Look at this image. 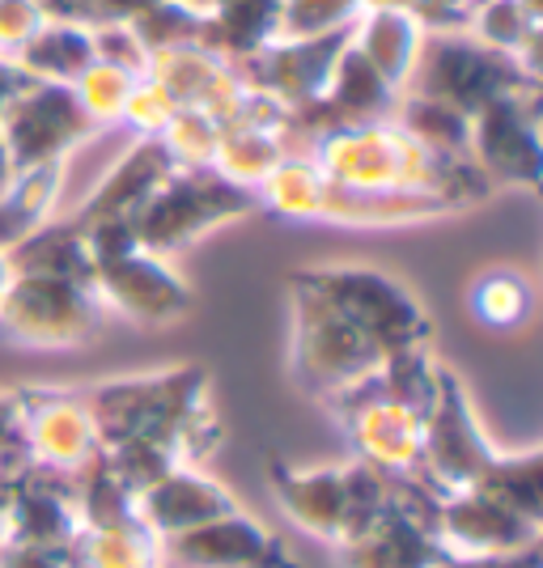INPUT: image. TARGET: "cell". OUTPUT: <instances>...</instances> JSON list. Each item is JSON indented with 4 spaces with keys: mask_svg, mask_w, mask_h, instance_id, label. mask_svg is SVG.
Listing matches in <instances>:
<instances>
[{
    "mask_svg": "<svg viewBox=\"0 0 543 568\" xmlns=\"http://www.w3.org/2000/svg\"><path fill=\"white\" fill-rule=\"evenodd\" d=\"M81 395L94 416L102 450L119 442H158L174 450L179 463L200 467L221 437L209 403V374L200 365L123 374L81 386Z\"/></svg>",
    "mask_w": 543,
    "mask_h": 568,
    "instance_id": "obj_1",
    "label": "cell"
},
{
    "mask_svg": "<svg viewBox=\"0 0 543 568\" xmlns=\"http://www.w3.org/2000/svg\"><path fill=\"white\" fill-rule=\"evenodd\" d=\"M382 361L386 356L374 348V339L356 332L302 272L289 276V374L298 390L328 403L370 378Z\"/></svg>",
    "mask_w": 543,
    "mask_h": 568,
    "instance_id": "obj_2",
    "label": "cell"
},
{
    "mask_svg": "<svg viewBox=\"0 0 543 568\" xmlns=\"http://www.w3.org/2000/svg\"><path fill=\"white\" fill-rule=\"evenodd\" d=\"M260 209L255 191L234 187L230 179H221L217 170H170L165 183L137 213V246L153 251L162 260H174L191 251L200 237H209L213 230L242 221Z\"/></svg>",
    "mask_w": 543,
    "mask_h": 568,
    "instance_id": "obj_3",
    "label": "cell"
},
{
    "mask_svg": "<svg viewBox=\"0 0 543 568\" xmlns=\"http://www.w3.org/2000/svg\"><path fill=\"white\" fill-rule=\"evenodd\" d=\"M302 276L353 323L356 332L370 335L382 356L429 348L425 306L391 272L370 267V263H319V267H302Z\"/></svg>",
    "mask_w": 543,
    "mask_h": 568,
    "instance_id": "obj_4",
    "label": "cell"
},
{
    "mask_svg": "<svg viewBox=\"0 0 543 568\" xmlns=\"http://www.w3.org/2000/svg\"><path fill=\"white\" fill-rule=\"evenodd\" d=\"M535 85L540 77L522 69L514 55L484 48L463 30V34H425V48L416 55V69L408 77L403 94L446 102L472 119L496 98L535 90Z\"/></svg>",
    "mask_w": 543,
    "mask_h": 568,
    "instance_id": "obj_5",
    "label": "cell"
},
{
    "mask_svg": "<svg viewBox=\"0 0 543 568\" xmlns=\"http://www.w3.org/2000/svg\"><path fill=\"white\" fill-rule=\"evenodd\" d=\"M107 323L90 281L30 276L18 272L9 297L0 302V335L34 353H69L94 344Z\"/></svg>",
    "mask_w": 543,
    "mask_h": 568,
    "instance_id": "obj_6",
    "label": "cell"
},
{
    "mask_svg": "<svg viewBox=\"0 0 543 568\" xmlns=\"http://www.w3.org/2000/svg\"><path fill=\"white\" fill-rule=\"evenodd\" d=\"M501 450L484 433L472 407V395L463 378L442 365L438 369V395L425 412V450H421V484L433 497H454L480 488V479L493 471Z\"/></svg>",
    "mask_w": 543,
    "mask_h": 568,
    "instance_id": "obj_7",
    "label": "cell"
},
{
    "mask_svg": "<svg viewBox=\"0 0 543 568\" xmlns=\"http://www.w3.org/2000/svg\"><path fill=\"white\" fill-rule=\"evenodd\" d=\"M331 416L349 433L353 458L391 475V479H416L421 475V450H425V412L391 399L379 386V369L356 386L328 399Z\"/></svg>",
    "mask_w": 543,
    "mask_h": 568,
    "instance_id": "obj_8",
    "label": "cell"
},
{
    "mask_svg": "<svg viewBox=\"0 0 543 568\" xmlns=\"http://www.w3.org/2000/svg\"><path fill=\"white\" fill-rule=\"evenodd\" d=\"M90 288H94L98 306L107 310V318H123L144 332L174 327L195 306V293L174 267V260H162L141 246L98 260L90 272Z\"/></svg>",
    "mask_w": 543,
    "mask_h": 568,
    "instance_id": "obj_9",
    "label": "cell"
},
{
    "mask_svg": "<svg viewBox=\"0 0 543 568\" xmlns=\"http://www.w3.org/2000/svg\"><path fill=\"white\" fill-rule=\"evenodd\" d=\"M0 136L9 144L18 170H39L77 158L102 132L86 119L72 85H51V81L26 77V85L0 115Z\"/></svg>",
    "mask_w": 543,
    "mask_h": 568,
    "instance_id": "obj_10",
    "label": "cell"
},
{
    "mask_svg": "<svg viewBox=\"0 0 543 568\" xmlns=\"http://www.w3.org/2000/svg\"><path fill=\"white\" fill-rule=\"evenodd\" d=\"M467 158L496 187L535 191L543 179V141H540V85L519 90L489 102L472 115Z\"/></svg>",
    "mask_w": 543,
    "mask_h": 568,
    "instance_id": "obj_11",
    "label": "cell"
},
{
    "mask_svg": "<svg viewBox=\"0 0 543 568\" xmlns=\"http://www.w3.org/2000/svg\"><path fill=\"white\" fill-rule=\"evenodd\" d=\"M438 497L421 479H395V500L370 530L335 547L340 568H442L450 560L433 535Z\"/></svg>",
    "mask_w": 543,
    "mask_h": 568,
    "instance_id": "obj_12",
    "label": "cell"
},
{
    "mask_svg": "<svg viewBox=\"0 0 543 568\" xmlns=\"http://www.w3.org/2000/svg\"><path fill=\"white\" fill-rule=\"evenodd\" d=\"M22 446L26 467L51 475H77L90 458L102 454L94 416L81 390H22Z\"/></svg>",
    "mask_w": 543,
    "mask_h": 568,
    "instance_id": "obj_13",
    "label": "cell"
},
{
    "mask_svg": "<svg viewBox=\"0 0 543 568\" xmlns=\"http://www.w3.org/2000/svg\"><path fill=\"white\" fill-rule=\"evenodd\" d=\"M344 43H349V30L319 34V39H276L263 51H255L251 60H242L238 72H242L247 90L272 98L276 106L293 115V111H306L328 94Z\"/></svg>",
    "mask_w": 543,
    "mask_h": 568,
    "instance_id": "obj_14",
    "label": "cell"
},
{
    "mask_svg": "<svg viewBox=\"0 0 543 568\" xmlns=\"http://www.w3.org/2000/svg\"><path fill=\"white\" fill-rule=\"evenodd\" d=\"M158 568H298L289 547L251 518L247 509H230L221 518L183 530L174 539H158Z\"/></svg>",
    "mask_w": 543,
    "mask_h": 568,
    "instance_id": "obj_15",
    "label": "cell"
},
{
    "mask_svg": "<svg viewBox=\"0 0 543 568\" xmlns=\"http://www.w3.org/2000/svg\"><path fill=\"white\" fill-rule=\"evenodd\" d=\"M433 535L450 560H484V556H514L526 547H540L543 526L519 518L480 488L438 497L433 505Z\"/></svg>",
    "mask_w": 543,
    "mask_h": 568,
    "instance_id": "obj_16",
    "label": "cell"
},
{
    "mask_svg": "<svg viewBox=\"0 0 543 568\" xmlns=\"http://www.w3.org/2000/svg\"><path fill=\"white\" fill-rule=\"evenodd\" d=\"M170 170H174V162L165 158L162 144L153 136H132L123 144V153L107 166V174L86 191V200L72 209L69 221L77 230H102V225H128L132 230L137 213L149 204V195L162 187Z\"/></svg>",
    "mask_w": 543,
    "mask_h": 568,
    "instance_id": "obj_17",
    "label": "cell"
},
{
    "mask_svg": "<svg viewBox=\"0 0 543 568\" xmlns=\"http://www.w3.org/2000/svg\"><path fill=\"white\" fill-rule=\"evenodd\" d=\"M0 521H4V544L43 547V551L69 556L81 535L69 475L34 471V467L4 475V518Z\"/></svg>",
    "mask_w": 543,
    "mask_h": 568,
    "instance_id": "obj_18",
    "label": "cell"
},
{
    "mask_svg": "<svg viewBox=\"0 0 543 568\" xmlns=\"http://www.w3.org/2000/svg\"><path fill=\"white\" fill-rule=\"evenodd\" d=\"M144 77H153L165 94L174 98V106H191L213 119L234 115L247 98V81L238 64H230L221 51L209 43H188V48H165L149 55Z\"/></svg>",
    "mask_w": 543,
    "mask_h": 568,
    "instance_id": "obj_19",
    "label": "cell"
},
{
    "mask_svg": "<svg viewBox=\"0 0 543 568\" xmlns=\"http://www.w3.org/2000/svg\"><path fill=\"white\" fill-rule=\"evenodd\" d=\"M268 484L276 509L293 521L302 535L319 544L335 547L344 539V518H349V475L344 463H319V467H298V463H268Z\"/></svg>",
    "mask_w": 543,
    "mask_h": 568,
    "instance_id": "obj_20",
    "label": "cell"
},
{
    "mask_svg": "<svg viewBox=\"0 0 543 568\" xmlns=\"http://www.w3.org/2000/svg\"><path fill=\"white\" fill-rule=\"evenodd\" d=\"M230 509H238L234 493L204 467H191V463L170 467L158 484H149L137 497V518L144 521V530L153 539H174V535L195 530Z\"/></svg>",
    "mask_w": 543,
    "mask_h": 568,
    "instance_id": "obj_21",
    "label": "cell"
},
{
    "mask_svg": "<svg viewBox=\"0 0 543 568\" xmlns=\"http://www.w3.org/2000/svg\"><path fill=\"white\" fill-rule=\"evenodd\" d=\"M349 48L403 94L408 77L416 69V55L425 48V26L400 9H370L349 30Z\"/></svg>",
    "mask_w": 543,
    "mask_h": 568,
    "instance_id": "obj_22",
    "label": "cell"
},
{
    "mask_svg": "<svg viewBox=\"0 0 543 568\" xmlns=\"http://www.w3.org/2000/svg\"><path fill=\"white\" fill-rule=\"evenodd\" d=\"M450 209L433 195H412V191H349L335 187L328 179V200H323V225H344V230H400V225H421L433 216H446Z\"/></svg>",
    "mask_w": 543,
    "mask_h": 568,
    "instance_id": "obj_23",
    "label": "cell"
},
{
    "mask_svg": "<svg viewBox=\"0 0 543 568\" xmlns=\"http://www.w3.org/2000/svg\"><path fill=\"white\" fill-rule=\"evenodd\" d=\"M281 39V0H209L204 43L230 64L251 60L255 51Z\"/></svg>",
    "mask_w": 543,
    "mask_h": 568,
    "instance_id": "obj_24",
    "label": "cell"
},
{
    "mask_svg": "<svg viewBox=\"0 0 543 568\" xmlns=\"http://www.w3.org/2000/svg\"><path fill=\"white\" fill-rule=\"evenodd\" d=\"M94 30L69 18H43L34 39L18 51V69L30 81H51V85H72L81 72L94 64Z\"/></svg>",
    "mask_w": 543,
    "mask_h": 568,
    "instance_id": "obj_25",
    "label": "cell"
},
{
    "mask_svg": "<svg viewBox=\"0 0 543 568\" xmlns=\"http://www.w3.org/2000/svg\"><path fill=\"white\" fill-rule=\"evenodd\" d=\"M289 153L284 128L272 123H251V119H225L221 123V141H217L213 170L221 179H230L234 187L255 191L281 166V158Z\"/></svg>",
    "mask_w": 543,
    "mask_h": 568,
    "instance_id": "obj_26",
    "label": "cell"
},
{
    "mask_svg": "<svg viewBox=\"0 0 543 568\" xmlns=\"http://www.w3.org/2000/svg\"><path fill=\"white\" fill-rule=\"evenodd\" d=\"M64 170H69V162L22 170V174L13 179V187L0 195V251H13V246L26 242L39 225H48L51 216H60Z\"/></svg>",
    "mask_w": 543,
    "mask_h": 568,
    "instance_id": "obj_27",
    "label": "cell"
},
{
    "mask_svg": "<svg viewBox=\"0 0 543 568\" xmlns=\"http://www.w3.org/2000/svg\"><path fill=\"white\" fill-rule=\"evenodd\" d=\"M475 43L514 55L522 69L540 77V4L535 0H480L467 26Z\"/></svg>",
    "mask_w": 543,
    "mask_h": 568,
    "instance_id": "obj_28",
    "label": "cell"
},
{
    "mask_svg": "<svg viewBox=\"0 0 543 568\" xmlns=\"http://www.w3.org/2000/svg\"><path fill=\"white\" fill-rule=\"evenodd\" d=\"M9 260H13V272H30V276L90 281V272H94L86 234L72 225L69 216H51L48 225H39L26 242H18L9 251Z\"/></svg>",
    "mask_w": 543,
    "mask_h": 568,
    "instance_id": "obj_29",
    "label": "cell"
},
{
    "mask_svg": "<svg viewBox=\"0 0 543 568\" xmlns=\"http://www.w3.org/2000/svg\"><path fill=\"white\" fill-rule=\"evenodd\" d=\"M328 200V174L310 153H284L281 166L255 187V204L284 221H319Z\"/></svg>",
    "mask_w": 543,
    "mask_h": 568,
    "instance_id": "obj_30",
    "label": "cell"
},
{
    "mask_svg": "<svg viewBox=\"0 0 543 568\" xmlns=\"http://www.w3.org/2000/svg\"><path fill=\"white\" fill-rule=\"evenodd\" d=\"M467 310L489 332H519L535 314V284L519 267H489L467 288Z\"/></svg>",
    "mask_w": 543,
    "mask_h": 568,
    "instance_id": "obj_31",
    "label": "cell"
},
{
    "mask_svg": "<svg viewBox=\"0 0 543 568\" xmlns=\"http://www.w3.org/2000/svg\"><path fill=\"white\" fill-rule=\"evenodd\" d=\"M69 493L81 530H111V526L137 521V497L119 484V475L107 467L102 454L90 458L77 475H69Z\"/></svg>",
    "mask_w": 543,
    "mask_h": 568,
    "instance_id": "obj_32",
    "label": "cell"
},
{
    "mask_svg": "<svg viewBox=\"0 0 543 568\" xmlns=\"http://www.w3.org/2000/svg\"><path fill=\"white\" fill-rule=\"evenodd\" d=\"M480 493L501 500L519 518L543 526V454L531 450H501L493 471L480 479Z\"/></svg>",
    "mask_w": 543,
    "mask_h": 568,
    "instance_id": "obj_33",
    "label": "cell"
},
{
    "mask_svg": "<svg viewBox=\"0 0 543 568\" xmlns=\"http://www.w3.org/2000/svg\"><path fill=\"white\" fill-rule=\"evenodd\" d=\"M69 560L77 568H158V539L141 518L111 530H81Z\"/></svg>",
    "mask_w": 543,
    "mask_h": 568,
    "instance_id": "obj_34",
    "label": "cell"
},
{
    "mask_svg": "<svg viewBox=\"0 0 543 568\" xmlns=\"http://www.w3.org/2000/svg\"><path fill=\"white\" fill-rule=\"evenodd\" d=\"M395 123L412 141H421L433 153H446V158H467V141H472V119L463 111H454L446 102H429L416 94H400L395 106Z\"/></svg>",
    "mask_w": 543,
    "mask_h": 568,
    "instance_id": "obj_35",
    "label": "cell"
},
{
    "mask_svg": "<svg viewBox=\"0 0 543 568\" xmlns=\"http://www.w3.org/2000/svg\"><path fill=\"white\" fill-rule=\"evenodd\" d=\"M132 85H137V72L115 69L107 60H94L90 69L72 81V94L81 102L86 119L94 123L98 132H115L123 123V106L132 98Z\"/></svg>",
    "mask_w": 543,
    "mask_h": 568,
    "instance_id": "obj_36",
    "label": "cell"
},
{
    "mask_svg": "<svg viewBox=\"0 0 543 568\" xmlns=\"http://www.w3.org/2000/svg\"><path fill=\"white\" fill-rule=\"evenodd\" d=\"M153 141L162 144L165 158L179 170H213L217 141H221V119L204 115V111H191V106H179Z\"/></svg>",
    "mask_w": 543,
    "mask_h": 568,
    "instance_id": "obj_37",
    "label": "cell"
},
{
    "mask_svg": "<svg viewBox=\"0 0 543 568\" xmlns=\"http://www.w3.org/2000/svg\"><path fill=\"white\" fill-rule=\"evenodd\" d=\"M132 34L141 39V48L153 51L165 48H188V43H204V13L191 9L183 0H153L132 18Z\"/></svg>",
    "mask_w": 543,
    "mask_h": 568,
    "instance_id": "obj_38",
    "label": "cell"
},
{
    "mask_svg": "<svg viewBox=\"0 0 543 568\" xmlns=\"http://www.w3.org/2000/svg\"><path fill=\"white\" fill-rule=\"evenodd\" d=\"M361 0H281V39H319L353 30Z\"/></svg>",
    "mask_w": 543,
    "mask_h": 568,
    "instance_id": "obj_39",
    "label": "cell"
},
{
    "mask_svg": "<svg viewBox=\"0 0 543 568\" xmlns=\"http://www.w3.org/2000/svg\"><path fill=\"white\" fill-rule=\"evenodd\" d=\"M179 106H174V98L165 94L162 85L153 81V77H137V85H132V98H128V106H123V132L128 136H158L170 115H174Z\"/></svg>",
    "mask_w": 543,
    "mask_h": 568,
    "instance_id": "obj_40",
    "label": "cell"
},
{
    "mask_svg": "<svg viewBox=\"0 0 543 568\" xmlns=\"http://www.w3.org/2000/svg\"><path fill=\"white\" fill-rule=\"evenodd\" d=\"M94 30V55L98 60H107V64H115V69H128L144 77L149 69V51L141 48V39L132 34V26L128 22H102V26H90Z\"/></svg>",
    "mask_w": 543,
    "mask_h": 568,
    "instance_id": "obj_41",
    "label": "cell"
},
{
    "mask_svg": "<svg viewBox=\"0 0 543 568\" xmlns=\"http://www.w3.org/2000/svg\"><path fill=\"white\" fill-rule=\"evenodd\" d=\"M43 26L39 0H0V60H18V51Z\"/></svg>",
    "mask_w": 543,
    "mask_h": 568,
    "instance_id": "obj_42",
    "label": "cell"
},
{
    "mask_svg": "<svg viewBox=\"0 0 543 568\" xmlns=\"http://www.w3.org/2000/svg\"><path fill=\"white\" fill-rule=\"evenodd\" d=\"M22 412H26L22 390H0V471L4 475H13L26 467Z\"/></svg>",
    "mask_w": 543,
    "mask_h": 568,
    "instance_id": "obj_43",
    "label": "cell"
},
{
    "mask_svg": "<svg viewBox=\"0 0 543 568\" xmlns=\"http://www.w3.org/2000/svg\"><path fill=\"white\" fill-rule=\"evenodd\" d=\"M480 0H416L412 18L425 26V34H463L472 26Z\"/></svg>",
    "mask_w": 543,
    "mask_h": 568,
    "instance_id": "obj_44",
    "label": "cell"
},
{
    "mask_svg": "<svg viewBox=\"0 0 543 568\" xmlns=\"http://www.w3.org/2000/svg\"><path fill=\"white\" fill-rule=\"evenodd\" d=\"M0 568H69V556L43 551V547L4 544V539H0Z\"/></svg>",
    "mask_w": 543,
    "mask_h": 568,
    "instance_id": "obj_45",
    "label": "cell"
},
{
    "mask_svg": "<svg viewBox=\"0 0 543 568\" xmlns=\"http://www.w3.org/2000/svg\"><path fill=\"white\" fill-rule=\"evenodd\" d=\"M442 568H543L540 547H526L514 556H484V560H446Z\"/></svg>",
    "mask_w": 543,
    "mask_h": 568,
    "instance_id": "obj_46",
    "label": "cell"
},
{
    "mask_svg": "<svg viewBox=\"0 0 543 568\" xmlns=\"http://www.w3.org/2000/svg\"><path fill=\"white\" fill-rule=\"evenodd\" d=\"M26 85V72L13 64V60H0V115H4V106L13 102V94Z\"/></svg>",
    "mask_w": 543,
    "mask_h": 568,
    "instance_id": "obj_47",
    "label": "cell"
},
{
    "mask_svg": "<svg viewBox=\"0 0 543 568\" xmlns=\"http://www.w3.org/2000/svg\"><path fill=\"white\" fill-rule=\"evenodd\" d=\"M22 170H18V162H13V153H9V144H4V136H0V195L13 187V179H18Z\"/></svg>",
    "mask_w": 543,
    "mask_h": 568,
    "instance_id": "obj_48",
    "label": "cell"
},
{
    "mask_svg": "<svg viewBox=\"0 0 543 568\" xmlns=\"http://www.w3.org/2000/svg\"><path fill=\"white\" fill-rule=\"evenodd\" d=\"M13 276H18V272H13V260H9V251H0V302L9 297V288H13Z\"/></svg>",
    "mask_w": 543,
    "mask_h": 568,
    "instance_id": "obj_49",
    "label": "cell"
},
{
    "mask_svg": "<svg viewBox=\"0 0 543 568\" xmlns=\"http://www.w3.org/2000/svg\"><path fill=\"white\" fill-rule=\"evenodd\" d=\"M412 4H416V0H361V13H370V9H400V13H412Z\"/></svg>",
    "mask_w": 543,
    "mask_h": 568,
    "instance_id": "obj_50",
    "label": "cell"
},
{
    "mask_svg": "<svg viewBox=\"0 0 543 568\" xmlns=\"http://www.w3.org/2000/svg\"><path fill=\"white\" fill-rule=\"evenodd\" d=\"M183 4H191V9H200V13L209 9V0H183Z\"/></svg>",
    "mask_w": 543,
    "mask_h": 568,
    "instance_id": "obj_51",
    "label": "cell"
},
{
    "mask_svg": "<svg viewBox=\"0 0 543 568\" xmlns=\"http://www.w3.org/2000/svg\"><path fill=\"white\" fill-rule=\"evenodd\" d=\"M69 568H77V565H72V560H69Z\"/></svg>",
    "mask_w": 543,
    "mask_h": 568,
    "instance_id": "obj_52",
    "label": "cell"
},
{
    "mask_svg": "<svg viewBox=\"0 0 543 568\" xmlns=\"http://www.w3.org/2000/svg\"><path fill=\"white\" fill-rule=\"evenodd\" d=\"M0 475H4V471H0Z\"/></svg>",
    "mask_w": 543,
    "mask_h": 568,
    "instance_id": "obj_53",
    "label": "cell"
}]
</instances>
